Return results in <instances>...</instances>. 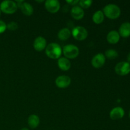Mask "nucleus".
I'll return each mask as SVG.
<instances>
[{
    "mask_svg": "<svg viewBox=\"0 0 130 130\" xmlns=\"http://www.w3.org/2000/svg\"><path fill=\"white\" fill-rule=\"evenodd\" d=\"M46 54L49 58L52 59L60 58L62 53L60 46L56 43H52L46 46L45 48Z\"/></svg>",
    "mask_w": 130,
    "mask_h": 130,
    "instance_id": "f257e3e1",
    "label": "nucleus"
},
{
    "mask_svg": "<svg viewBox=\"0 0 130 130\" xmlns=\"http://www.w3.org/2000/svg\"><path fill=\"white\" fill-rule=\"evenodd\" d=\"M103 13L109 19H116L120 16L121 10L115 4H109L104 8Z\"/></svg>",
    "mask_w": 130,
    "mask_h": 130,
    "instance_id": "f03ea898",
    "label": "nucleus"
},
{
    "mask_svg": "<svg viewBox=\"0 0 130 130\" xmlns=\"http://www.w3.org/2000/svg\"><path fill=\"white\" fill-rule=\"evenodd\" d=\"M18 6L16 2L11 0H5L0 4V10L6 14L14 13L17 10Z\"/></svg>",
    "mask_w": 130,
    "mask_h": 130,
    "instance_id": "7ed1b4c3",
    "label": "nucleus"
},
{
    "mask_svg": "<svg viewBox=\"0 0 130 130\" xmlns=\"http://www.w3.org/2000/svg\"><path fill=\"white\" fill-rule=\"evenodd\" d=\"M62 52L65 55L66 58H70V59H74L76 58L79 55V50L74 44H67L62 49Z\"/></svg>",
    "mask_w": 130,
    "mask_h": 130,
    "instance_id": "20e7f679",
    "label": "nucleus"
},
{
    "mask_svg": "<svg viewBox=\"0 0 130 130\" xmlns=\"http://www.w3.org/2000/svg\"><path fill=\"white\" fill-rule=\"evenodd\" d=\"M87 30L84 27L77 26L73 29L72 35L75 39L77 41H83L88 36Z\"/></svg>",
    "mask_w": 130,
    "mask_h": 130,
    "instance_id": "39448f33",
    "label": "nucleus"
},
{
    "mask_svg": "<svg viewBox=\"0 0 130 130\" xmlns=\"http://www.w3.org/2000/svg\"><path fill=\"white\" fill-rule=\"evenodd\" d=\"M115 71L119 76H126L130 72V63L128 62H121L115 67Z\"/></svg>",
    "mask_w": 130,
    "mask_h": 130,
    "instance_id": "423d86ee",
    "label": "nucleus"
},
{
    "mask_svg": "<svg viewBox=\"0 0 130 130\" xmlns=\"http://www.w3.org/2000/svg\"><path fill=\"white\" fill-rule=\"evenodd\" d=\"M17 5L21 10L22 12L26 16H30L33 14L34 9L32 5L24 1H19L16 2Z\"/></svg>",
    "mask_w": 130,
    "mask_h": 130,
    "instance_id": "0eeeda50",
    "label": "nucleus"
},
{
    "mask_svg": "<svg viewBox=\"0 0 130 130\" xmlns=\"http://www.w3.org/2000/svg\"><path fill=\"white\" fill-rule=\"evenodd\" d=\"M44 6L47 11L52 13H55L60 10V4L57 0H47L45 1Z\"/></svg>",
    "mask_w": 130,
    "mask_h": 130,
    "instance_id": "6e6552de",
    "label": "nucleus"
},
{
    "mask_svg": "<svg viewBox=\"0 0 130 130\" xmlns=\"http://www.w3.org/2000/svg\"><path fill=\"white\" fill-rule=\"evenodd\" d=\"M105 63V57L103 53H98L93 57L91 64L95 68L99 69L102 67Z\"/></svg>",
    "mask_w": 130,
    "mask_h": 130,
    "instance_id": "1a4fd4ad",
    "label": "nucleus"
},
{
    "mask_svg": "<svg viewBox=\"0 0 130 130\" xmlns=\"http://www.w3.org/2000/svg\"><path fill=\"white\" fill-rule=\"evenodd\" d=\"M71 83V79L69 76H60L56 79L55 84L57 86L60 88H67Z\"/></svg>",
    "mask_w": 130,
    "mask_h": 130,
    "instance_id": "9d476101",
    "label": "nucleus"
},
{
    "mask_svg": "<svg viewBox=\"0 0 130 130\" xmlns=\"http://www.w3.org/2000/svg\"><path fill=\"white\" fill-rule=\"evenodd\" d=\"M46 40L41 36H38L34 40L33 43L34 48L38 52H41L44 50L46 47Z\"/></svg>",
    "mask_w": 130,
    "mask_h": 130,
    "instance_id": "9b49d317",
    "label": "nucleus"
},
{
    "mask_svg": "<svg viewBox=\"0 0 130 130\" xmlns=\"http://www.w3.org/2000/svg\"><path fill=\"white\" fill-rule=\"evenodd\" d=\"M124 115V109L120 107H117L112 109L110 112V118L112 120H118L123 118Z\"/></svg>",
    "mask_w": 130,
    "mask_h": 130,
    "instance_id": "f8f14e48",
    "label": "nucleus"
},
{
    "mask_svg": "<svg viewBox=\"0 0 130 130\" xmlns=\"http://www.w3.org/2000/svg\"><path fill=\"white\" fill-rule=\"evenodd\" d=\"M71 15L75 20H81L85 15V11L83 9L79 6H74L71 10Z\"/></svg>",
    "mask_w": 130,
    "mask_h": 130,
    "instance_id": "ddd939ff",
    "label": "nucleus"
},
{
    "mask_svg": "<svg viewBox=\"0 0 130 130\" xmlns=\"http://www.w3.org/2000/svg\"><path fill=\"white\" fill-rule=\"evenodd\" d=\"M120 36L123 38H128L130 36V23L124 22L121 25L119 30Z\"/></svg>",
    "mask_w": 130,
    "mask_h": 130,
    "instance_id": "4468645a",
    "label": "nucleus"
},
{
    "mask_svg": "<svg viewBox=\"0 0 130 130\" xmlns=\"http://www.w3.org/2000/svg\"><path fill=\"white\" fill-rule=\"evenodd\" d=\"M120 39V35L116 30H111L107 36V40L110 44H116Z\"/></svg>",
    "mask_w": 130,
    "mask_h": 130,
    "instance_id": "2eb2a0df",
    "label": "nucleus"
},
{
    "mask_svg": "<svg viewBox=\"0 0 130 130\" xmlns=\"http://www.w3.org/2000/svg\"><path fill=\"white\" fill-rule=\"evenodd\" d=\"M58 66L62 71H67L71 68V63L68 58H66V57H61V58H58Z\"/></svg>",
    "mask_w": 130,
    "mask_h": 130,
    "instance_id": "dca6fc26",
    "label": "nucleus"
},
{
    "mask_svg": "<svg viewBox=\"0 0 130 130\" xmlns=\"http://www.w3.org/2000/svg\"><path fill=\"white\" fill-rule=\"evenodd\" d=\"M27 122L28 125L29 126V127L32 128V129H34V128H36L39 126V123H40V119H39V118L38 116L35 115V114H32V115H30L28 118Z\"/></svg>",
    "mask_w": 130,
    "mask_h": 130,
    "instance_id": "f3484780",
    "label": "nucleus"
},
{
    "mask_svg": "<svg viewBox=\"0 0 130 130\" xmlns=\"http://www.w3.org/2000/svg\"><path fill=\"white\" fill-rule=\"evenodd\" d=\"M71 35V32L68 28H63L59 30L58 33V38L62 41L68 39Z\"/></svg>",
    "mask_w": 130,
    "mask_h": 130,
    "instance_id": "a211bd4d",
    "label": "nucleus"
},
{
    "mask_svg": "<svg viewBox=\"0 0 130 130\" xmlns=\"http://www.w3.org/2000/svg\"><path fill=\"white\" fill-rule=\"evenodd\" d=\"M104 14L103 13L102 11H100V10H98L96 11L95 13L93 15V21L94 23H95L96 24H100L101 23L103 22V21L104 20Z\"/></svg>",
    "mask_w": 130,
    "mask_h": 130,
    "instance_id": "6ab92c4d",
    "label": "nucleus"
},
{
    "mask_svg": "<svg viewBox=\"0 0 130 130\" xmlns=\"http://www.w3.org/2000/svg\"><path fill=\"white\" fill-rule=\"evenodd\" d=\"M105 57H106L109 59H115L118 57V53L116 50L114 49L107 50L105 53Z\"/></svg>",
    "mask_w": 130,
    "mask_h": 130,
    "instance_id": "aec40b11",
    "label": "nucleus"
},
{
    "mask_svg": "<svg viewBox=\"0 0 130 130\" xmlns=\"http://www.w3.org/2000/svg\"><path fill=\"white\" fill-rule=\"evenodd\" d=\"M92 3L93 1L91 0H86V1H85V0H81V1H79V6H80L82 9H86L90 7L91 5H92Z\"/></svg>",
    "mask_w": 130,
    "mask_h": 130,
    "instance_id": "412c9836",
    "label": "nucleus"
},
{
    "mask_svg": "<svg viewBox=\"0 0 130 130\" xmlns=\"http://www.w3.org/2000/svg\"><path fill=\"white\" fill-rule=\"evenodd\" d=\"M18 27H19V25L16 22H11L8 25H6V28L10 30H11V31L17 30Z\"/></svg>",
    "mask_w": 130,
    "mask_h": 130,
    "instance_id": "4be33fe9",
    "label": "nucleus"
},
{
    "mask_svg": "<svg viewBox=\"0 0 130 130\" xmlns=\"http://www.w3.org/2000/svg\"><path fill=\"white\" fill-rule=\"evenodd\" d=\"M6 29V24L2 20H0V34L4 32Z\"/></svg>",
    "mask_w": 130,
    "mask_h": 130,
    "instance_id": "5701e85b",
    "label": "nucleus"
},
{
    "mask_svg": "<svg viewBox=\"0 0 130 130\" xmlns=\"http://www.w3.org/2000/svg\"><path fill=\"white\" fill-rule=\"evenodd\" d=\"M78 0H70V1H66V2L71 5H76L77 3H79Z\"/></svg>",
    "mask_w": 130,
    "mask_h": 130,
    "instance_id": "b1692460",
    "label": "nucleus"
},
{
    "mask_svg": "<svg viewBox=\"0 0 130 130\" xmlns=\"http://www.w3.org/2000/svg\"><path fill=\"white\" fill-rule=\"evenodd\" d=\"M127 60H128V63H130V53L128 55V57H127Z\"/></svg>",
    "mask_w": 130,
    "mask_h": 130,
    "instance_id": "393cba45",
    "label": "nucleus"
},
{
    "mask_svg": "<svg viewBox=\"0 0 130 130\" xmlns=\"http://www.w3.org/2000/svg\"><path fill=\"white\" fill-rule=\"evenodd\" d=\"M20 130H29V129H28L27 128H22V129Z\"/></svg>",
    "mask_w": 130,
    "mask_h": 130,
    "instance_id": "a878e982",
    "label": "nucleus"
},
{
    "mask_svg": "<svg viewBox=\"0 0 130 130\" xmlns=\"http://www.w3.org/2000/svg\"><path fill=\"white\" fill-rule=\"evenodd\" d=\"M129 118H130V111H129Z\"/></svg>",
    "mask_w": 130,
    "mask_h": 130,
    "instance_id": "bb28decb",
    "label": "nucleus"
},
{
    "mask_svg": "<svg viewBox=\"0 0 130 130\" xmlns=\"http://www.w3.org/2000/svg\"><path fill=\"white\" fill-rule=\"evenodd\" d=\"M0 15H1V10H0Z\"/></svg>",
    "mask_w": 130,
    "mask_h": 130,
    "instance_id": "cd10ccee",
    "label": "nucleus"
}]
</instances>
